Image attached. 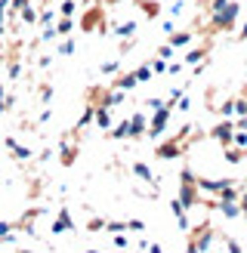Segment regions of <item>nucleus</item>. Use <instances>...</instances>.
<instances>
[{
    "label": "nucleus",
    "mask_w": 247,
    "mask_h": 253,
    "mask_svg": "<svg viewBox=\"0 0 247 253\" xmlns=\"http://www.w3.org/2000/svg\"><path fill=\"white\" fill-rule=\"evenodd\" d=\"M37 22H41V25H53V22H56V12H53V9L37 12Z\"/></svg>",
    "instance_id": "nucleus-37"
},
{
    "label": "nucleus",
    "mask_w": 247,
    "mask_h": 253,
    "mask_svg": "<svg viewBox=\"0 0 247 253\" xmlns=\"http://www.w3.org/2000/svg\"><path fill=\"white\" fill-rule=\"evenodd\" d=\"M145 111H136V115L130 118V139H139V136H145Z\"/></svg>",
    "instance_id": "nucleus-13"
},
{
    "label": "nucleus",
    "mask_w": 247,
    "mask_h": 253,
    "mask_svg": "<svg viewBox=\"0 0 247 253\" xmlns=\"http://www.w3.org/2000/svg\"><path fill=\"white\" fill-rule=\"evenodd\" d=\"M161 105H164V99H158V96L145 99V108H148V111H155V108H161Z\"/></svg>",
    "instance_id": "nucleus-44"
},
{
    "label": "nucleus",
    "mask_w": 247,
    "mask_h": 253,
    "mask_svg": "<svg viewBox=\"0 0 247 253\" xmlns=\"http://www.w3.org/2000/svg\"><path fill=\"white\" fill-rule=\"evenodd\" d=\"M19 19H22L25 25H37V9L28 3V0H25V3L19 6Z\"/></svg>",
    "instance_id": "nucleus-19"
},
{
    "label": "nucleus",
    "mask_w": 247,
    "mask_h": 253,
    "mask_svg": "<svg viewBox=\"0 0 247 253\" xmlns=\"http://www.w3.org/2000/svg\"><path fill=\"white\" fill-rule=\"evenodd\" d=\"M133 74H136V81H139V84H152V78H155V71L148 68V62H145V65H139Z\"/></svg>",
    "instance_id": "nucleus-25"
},
{
    "label": "nucleus",
    "mask_w": 247,
    "mask_h": 253,
    "mask_svg": "<svg viewBox=\"0 0 247 253\" xmlns=\"http://www.w3.org/2000/svg\"><path fill=\"white\" fill-rule=\"evenodd\" d=\"M115 247H127V235H121V232H115Z\"/></svg>",
    "instance_id": "nucleus-50"
},
{
    "label": "nucleus",
    "mask_w": 247,
    "mask_h": 253,
    "mask_svg": "<svg viewBox=\"0 0 247 253\" xmlns=\"http://www.w3.org/2000/svg\"><path fill=\"white\" fill-rule=\"evenodd\" d=\"M56 37H59V34H56V25H43L41 41H43V43H49V41H56Z\"/></svg>",
    "instance_id": "nucleus-32"
},
{
    "label": "nucleus",
    "mask_w": 247,
    "mask_h": 253,
    "mask_svg": "<svg viewBox=\"0 0 247 253\" xmlns=\"http://www.w3.org/2000/svg\"><path fill=\"white\" fill-rule=\"evenodd\" d=\"M0 241H16V222H0Z\"/></svg>",
    "instance_id": "nucleus-24"
},
{
    "label": "nucleus",
    "mask_w": 247,
    "mask_h": 253,
    "mask_svg": "<svg viewBox=\"0 0 247 253\" xmlns=\"http://www.w3.org/2000/svg\"><path fill=\"white\" fill-rule=\"evenodd\" d=\"M115 86H118V90H124V93H130L133 86H139V81H136L133 71H127V74H121V78L115 81Z\"/></svg>",
    "instance_id": "nucleus-18"
},
{
    "label": "nucleus",
    "mask_w": 247,
    "mask_h": 253,
    "mask_svg": "<svg viewBox=\"0 0 247 253\" xmlns=\"http://www.w3.org/2000/svg\"><path fill=\"white\" fill-rule=\"evenodd\" d=\"M6 6H9V0H0V37L6 34Z\"/></svg>",
    "instance_id": "nucleus-33"
},
{
    "label": "nucleus",
    "mask_w": 247,
    "mask_h": 253,
    "mask_svg": "<svg viewBox=\"0 0 247 253\" xmlns=\"http://www.w3.org/2000/svg\"><path fill=\"white\" fill-rule=\"evenodd\" d=\"M74 9H78V3H74V0H62L59 16H74Z\"/></svg>",
    "instance_id": "nucleus-36"
},
{
    "label": "nucleus",
    "mask_w": 247,
    "mask_h": 253,
    "mask_svg": "<svg viewBox=\"0 0 247 253\" xmlns=\"http://www.w3.org/2000/svg\"><path fill=\"white\" fill-rule=\"evenodd\" d=\"M182 62H167V74H170V78H176V74H182Z\"/></svg>",
    "instance_id": "nucleus-40"
},
{
    "label": "nucleus",
    "mask_w": 247,
    "mask_h": 253,
    "mask_svg": "<svg viewBox=\"0 0 247 253\" xmlns=\"http://www.w3.org/2000/svg\"><path fill=\"white\" fill-rule=\"evenodd\" d=\"M142 12H145V19H158L161 16V3L158 0H142Z\"/></svg>",
    "instance_id": "nucleus-22"
},
{
    "label": "nucleus",
    "mask_w": 247,
    "mask_h": 253,
    "mask_svg": "<svg viewBox=\"0 0 247 253\" xmlns=\"http://www.w3.org/2000/svg\"><path fill=\"white\" fill-rule=\"evenodd\" d=\"M3 145H6V148L12 151V155L19 158V161H28V158H34V148H28V145H19L12 136H6V139H3Z\"/></svg>",
    "instance_id": "nucleus-10"
},
{
    "label": "nucleus",
    "mask_w": 247,
    "mask_h": 253,
    "mask_svg": "<svg viewBox=\"0 0 247 253\" xmlns=\"http://www.w3.org/2000/svg\"><path fill=\"white\" fill-rule=\"evenodd\" d=\"M19 74H22V62H19V59H12L9 65H6V78H9V81H16Z\"/></svg>",
    "instance_id": "nucleus-30"
},
{
    "label": "nucleus",
    "mask_w": 247,
    "mask_h": 253,
    "mask_svg": "<svg viewBox=\"0 0 247 253\" xmlns=\"http://www.w3.org/2000/svg\"><path fill=\"white\" fill-rule=\"evenodd\" d=\"M170 115H173V108H167V105H161V108L152 111V118L145 121V133H148V139H161V136H164Z\"/></svg>",
    "instance_id": "nucleus-2"
},
{
    "label": "nucleus",
    "mask_w": 247,
    "mask_h": 253,
    "mask_svg": "<svg viewBox=\"0 0 247 253\" xmlns=\"http://www.w3.org/2000/svg\"><path fill=\"white\" fill-rule=\"evenodd\" d=\"M65 232H74V216H71L68 207H62L59 216L49 222V235H65Z\"/></svg>",
    "instance_id": "nucleus-6"
},
{
    "label": "nucleus",
    "mask_w": 247,
    "mask_h": 253,
    "mask_svg": "<svg viewBox=\"0 0 247 253\" xmlns=\"http://www.w3.org/2000/svg\"><path fill=\"white\" fill-rule=\"evenodd\" d=\"M74 49H78V43H74V37H65V41L59 43V56H74Z\"/></svg>",
    "instance_id": "nucleus-28"
},
{
    "label": "nucleus",
    "mask_w": 247,
    "mask_h": 253,
    "mask_svg": "<svg viewBox=\"0 0 247 253\" xmlns=\"http://www.w3.org/2000/svg\"><path fill=\"white\" fill-rule=\"evenodd\" d=\"M93 124L99 126V130H108V126L115 124V121H111V108L108 105H96L93 108Z\"/></svg>",
    "instance_id": "nucleus-9"
},
{
    "label": "nucleus",
    "mask_w": 247,
    "mask_h": 253,
    "mask_svg": "<svg viewBox=\"0 0 247 253\" xmlns=\"http://www.w3.org/2000/svg\"><path fill=\"white\" fill-rule=\"evenodd\" d=\"M216 111H219L222 118H232V99H229V102H222V105H219Z\"/></svg>",
    "instance_id": "nucleus-49"
},
{
    "label": "nucleus",
    "mask_w": 247,
    "mask_h": 253,
    "mask_svg": "<svg viewBox=\"0 0 247 253\" xmlns=\"http://www.w3.org/2000/svg\"><path fill=\"white\" fill-rule=\"evenodd\" d=\"M133 176H136L139 182H152V192L158 195V176L152 173V167H148L145 161H133Z\"/></svg>",
    "instance_id": "nucleus-7"
},
{
    "label": "nucleus",
    "mask_w": 247,
    "mask_h": 253,
    "mask_svg": "<svg viewBox=\"0 0 247 253\" xmlns=\"http://www.w3.org/2000/svg\"><path fill=\"white\" fill-rule=\"evenodd\" d=\"M127 229L130 232H145V222L142 219H127Z\"/></svg>",
    "instance_id": "nucleus-43"
},
{
    "label": "nucleus",
    "mask_w": 247,
    "mask_h": 253,
    "mask_svg": "<svg viewBox=\"0 0 247 253\" xmlns=\"http://www.w3.org/2000/svg\"><path fill=\"white\" fill-rule=\"evenodd\" d=\"M189 232H192L189 250H210V247H213V238H216V232L210 229L207 222H204V225H198V229H189Z\"/></svg>",
    "instance_id": "nucleus-4"
},
{
    "label": "nucleus",
    "mask_w": 247,
    "mask_h": 253,
    "mask_svg": "<svg viewBox=\"0 0 247 253\" xmlns=\"http://www.w3.org/2000/svg\"><path fill=\"white\" fill-rule=\"evenodd\" d=\"M59 151H62V164H65V167H71V164H74V158H78V148H71V139H68V136L62 139Z\"/></svg>",
    "instance_id": "nucleus-16"
},
{
    "label": "nucleus",
    "mask_w": 247,
    "mask_h": 253,
    "mask_svg": "<svg viewBox=\"0 0 247 253\" xmlns=\"http://www.w3.org/2000/svg\"><path fill=\"white\" fill-rule=\"evenodd\" d=\"M207 53H210V43H204V46H198V49H189V53H185V59H182V65H195V62H201V59H207Z\"/></svg>",
    "instance_id": "nucleus-17"
},
{
    "label": "nucleus",
    "mask_w": 247,
    "mask_h": 253,
    "mask_svg": "<svg viewBox=\"0 0 247 253\" xmlns=\"http://www.w3.org/2000/svg\"><path fill=\"white\" fill-rule=\"evenodd\" d=\"M148 68H152L155 74H164V71H167V59H161V56H158V59L148 62Z\"/></svg>",
    "instance_id": "nucleus-34"
},
{
    "label": "nucleus",
    "mask_w": 247,
    "mask_h": 253,
    "mask_svg": "<svg viewBox=\"0 0 247 253\" xmlns=\"http://www.w3.org/2000/svg\"><path fill=\"white\" fill-rule=\"evenodd\" d=\"M182 12H185V0H176V3L170 6V16L176 19V16H182Z\"/></svg>",
    "instance_id": "nucleus-42"
},
{
    "label": "nucleus",
    "mask_w": 247,
    "mask_h": 253,
    "mask_svg": "<svg viewBox=\"0 0 247 253\" xmlns=\"http://www.w3.org/2000/svg\"><path fill=\"white\" fill-rule=\"evenodd\" d=\"M12 102H16V96H9V93H6V86L0 84V115H3V111H9Z\"/></svg>",
    "instance_id": "nucleus-26"
},
{
    "label": "nucleus",
    "mask_w": 247,
    "mask_h": 253,
    "mask_svg": "<svg viewBox=\"0 0 247 253\" xmlns=\"http://www.w3.org/2000/svg\"><path fill=\"white\" fill-rule=\"evenodd\" d=\"M176 225H179L182 232H189V229H192V222H189V213H182V216H176Z\"/></svg>",
    "instance_id": "nucleus-45"
},
{
    "label": "nucleus",
    "mask_w": 247,
    "mask_h": 253,
    "mask_svg": "<svg viewBox=\"0 0 247 253\" xmlns=\"http://www.w3.org/2000/svg\"><path fill=\"white\" fill-rule=\"evenodd\" d=\"M241 99H247V84H244V86H241Z\"/></svg>",
    "instance_id": "nucleus-55"
},
{
    "label": "nucleus",
    "mask_w": 247,
    "mask_h": 253,
    "mask_svg": "<svg viewBox=\"0 0 247 253\" xmlns=\"http://www.w3.org/2000/svg\"><path fill=\"white\" fill-rule=\"evenodd\" d=\"M158 56H161V59H173V46H170V43L158 46Z\"/></svg>",
    "instance_id": "nucleus-47"
},
{
    "label": "nucleus",
    "mask_w": 247,
    "mask_h": 253,
    "mask_svg": "<svg viewBox=\"0 0 247 253\" xmlns=\"http://www.w3.org/2000/svg\"><path fill=\"white\" fill-rule=\"evenodd\" d=\"M192 41H195V31H170V34H167V43H170L173 49L189 46Z\"/></svg>",
    "instance_id": "nucleus-11"
},
{
    "label": "nucleus",
    "mask_w": 247,
    "mask_h": 253,
    "mask_svg": "<svg viewBox=\"0 0 247 253\" xmlns=\"http://www.w3.org/2000/svg\"><path fill=\"white\" fill-rule=\"evenodd\" d=\"M232 115H238V118L247 115V99H232Z\"/></svg>",
    "instance_id": "nucleus-31"
},
{
    "label": "nucleus",
    "mask_w": 247,
    "mask_h": 253,
    "mask_svg": "<svg viewBox=\"0 0 247 253\" xmlns=\"http://www.w3.org/2000/svg\"><path fill=\"white\" fill-rule=\"evenodd\" d=\"M41 99H43V102H49V99H53V86H43V90H41Z\"/></svg>",
    "instance_id": "nucleus-51"
},
{
    "label": "nucleus",
    "mask_w": 247,
    "mask_h": 253,
    "mask_svg": "<svg viewBox=\"0 0 247 253\" xmlns=\"http://www.w3.org/2000/svg\"><path fill=\"white\" fill-rule=\"evenodd\" d=\"M96 19H99V6H96V9H93L86 19H83V28H93V25H96Z\"/></svg>",
    "instance_id": "nucleus-46"
},
{
    "label": "nucleus",
    "mask_w": 247,
    "mask_h": 253,
    "mask_svg": "<svg viewBox=\"0 0 247 253\" xmlns=\"http://www.w3.org/2000/svg\"><path fill=\"white\" fill-rule=\"evenodd\" d=\"M232 133H235V124H232V118H222L219 124H213V126H210V139H213V142H219L222 148H226V145H232Z\"/></svg>",
    "instance_id": "nucleus-5"
},
{
    "label": "nucleus",
    "mask_w": 247,
    "mask_h": 253,
    "mask_svg": "<svg viewBox=\"0 0 247 253\" xmlns=\"http://www.w3.org/2000/svg\"><path fill=\"white\" fill-rule=\"evenodd\" d=\"M93 108L96 105H83V111H81V118H78V124H74V133H81L86 124H93Z\"/></svg>",
    "instance_id": "nucleus-21"
},
{
    "label": "nucleus",
    "mask_w": 247,
    "mask_h": 253,
    "mask_svg": "<svg viewBox=\"0 0 247 253\" xmlns=\"http://www.w3.org/2000/svg\"><path fill=\"white\" fill-rule=\"evenodd\" d=\"M170 213H173V216H182V213H185V207H182V201H179V198H173V201H170Z\"/></svg>",
    "instance_id": "nucleus-39"
},
{
    "label": "nucleus",
    "mask_w": 247,
    "mask_h": 253,
    "mask_svg": "<svg viewBox=\"0 0 247 253\" xmlns=\"http://www.w3.org/2000/svg\"><path fill=\"white\" fill-rule=\"evenodd\" d=\"M136 31H139V22H133V19H127V22H121V25H115V34L121 37H136Z\"/></svg>",
    "instance_id": "nucleus-15"
},
{
    "label": "nucleus",
    "mask_w": 247,
    "mask_h": 253,
    "mask_svg": "<svg viewBox=\"0 0 247 253\" xmlns=\"http://www.w3.org/2000/svg\"><path fill=\"white\" fill-rule=\"evenodd\" d=\"M232 124H235V130H247V115L238 118V121H232Z\"/></svg>",
    "instance_id": "nucleus-52"
},
{
    "label": "nucleus",
    "mask_w": 247,
    "mask_h": 253,
    "mask_svg": "<svg viewBox=\"0 0 247 253\" xmlns=\"http://www.w3.org/2000/svg\"><path fill=\"white\" fill-rule=\"evenodd\" d=\"M49 118H53V111H49V108H43V111H41V118H37V121H41V124H46Z\"/></svg>",
    "instance_id": "nucleus-53"
},
{
    "label": "nucleus",
    "mask_w": 247,
    "mask_h": 253,
    "mask_svg": "<svg viewBox=\"0 0 247 253\" xmlns=\"http://www.w3.org/2000/svg\"><path fill=\"white\" fill-rule=\"evenodd\" d=\"M241 158H247V151H244V148L226 145V155H222V161H226V164H241Z\"/></svg>",
    "instance_id": "nucleus-20"
},
{
    "label": "nucleus",
    "mask_w": 247,
    "mask_h": 253,
    "mask_svg": "<svg viewBox=\"0 0 247 253\" xmlns=\"http://www.w3.org/2000/svg\"><path fill=\"white\" fill-rule=\"evenodd\" d=\"M105 229L108 232H127V219H124V222H108L105 219Z\"/></svg>",
    "instance_id": "nucleus-41"
},
{
    "label": "nucleus",
    "mask_w": 247,
    "mask_h": 253,
    "mask_svg": "<svg viewBox=\"0 0 247 253\" xmlns=\"http://www.w3.org/2000/svg\"><path fill=\"white\" fill-rule=\"evenodd\" d=\"M222 247L232 250V253H241V250H244V244H241V241H235V238H222Z\"/></svg>",
    "instance_id": "nucleus-35"
},
{
    "label": "nucleus",
    "mask_w": 247,
    "mask_h": 253,
    "mask_svg": "<svg viewBox=\"0 0 247 253\" xmlns=\"http://www.w3.org/2000/svg\"><path fill=\"white\" fill-rule=\"evenodd\" d=\"M232 145L247 151V130H235V133H232Z\"/></svg>",
    "instance_id": "nucleus-29"
},
{
    "label": "nucleus",
    "mask_w": 247,
    "mask_h": 253,
    "mask_svg": "<svg viewBox=\"0 0 247 253\" xmlns=\"http://www.w3.org/2000/svg\"><path fill=\"white\" fill-rule=\"evenodd\" d=\"M124 99H127V93H124V90H118V86H115V90H111V93H99V105H108V108H118V105H124Z\"/></svg>",
    "instance_id": "nucleus-12"
},
{
    "label": "nucleus",
    "mask_w": 247,
    "mask_h": 253,
    "mask_svg": "<svg viewBox=\"0 0 247 253\" xmlns=\"http://www.w3.org/2000/svg\"><path fill=\"white\" fill-rule=\"evenodd\" d=\"M213 207H216L226 219H238V216H241V204H238V201H219V198H216Z\"/></svg>",
    "instance_id": "nucleus-8"
},
{
    "label": "nucleus",
    "mask_w": 247,
    "mask_h": 253,
    "mask_svg": "<svg viewBox=\"0 0 247 253\" xmlns=\"http://www.w3.org/2000/svg\"><path fill=\"white\" fill-rule=\"evenodd\" d=\"M108 136L111 139H130V118H124V121H118V124H111L108 126Z\"/></svg>",
    "instance_id": "nucleus-14"
},
{
    "label": "nucleus",
    "mask_w": 247,
    "mask_h": 253,
    "mask_svg": "<svg viewBox=\"0 0 247 253\" xmlns=\"http://www.w3.org/2000/svg\"><path fill=\"white\" fill-rule=\"evenodd\" d=\"M121 71V59H108L99 65V74H118Z\"/></svg>",
    "instance_id": "nucleus-27"
},
{
    "label": "nucleus",
    "mask_w": 247,
    "mask_h": 253,
    "mask_svg": "<svg viewBox=\"0 0 247 253\" xmlns=\"http://www.w3.org/2000/svg\"><path fill=\"white\" fill-rule=\"evenodd\" d=\"M179 201H182V207L189 210V207H195L198 204V188H195V173L192 170H182V176H179Z\"/></svg>",
    "instance_id": "nucleus-3"
},
{
    "label": "nucleus",
    "mask_w": 247,
    "mask_h": 253,
    "mask_svg": "<svg viewBox=\"0 0 247 253\" xmlns=\"http://www.w3.org/2000/svg\"><path fill=\"white\" fill-rule=\"evenodd\" d=\"M210 12H213V28L216 31H232L235 28V19H238V12H241V6L232 3V0H213Z\"/></svg>",
    "instance_id": "nucleus-1"
},
{
    "label": "nucleus",
    "mask_w": 247,
    "mask_h": 253,
    "mask_svg": "<svg viewBox=\"0 0 247 253\" xmlns=\"http://www.w3.org/2000/svg\"><path fill=\"white\" fill-rule=\"evenodd\" d=\"M71 31H74V19H71V16H62V19L56 22V34L62 37V34H71Z\"/></svg>",
    "instance_id": "nucleus-23"
},
{
    "label": "nucleus",
    "mask_w": 247,
    "mask_h": 253,
    "mask_svg": "<svg viewBox=\"0 0 247 253\" xmlns=\"http://www.w3.org/2000/svg\"><path fill=\"white\" fill-rule=\"evenodd\" d=\"M189 108H192V99H189V96L182 93V96H179V102L173 105V111H189Z\"/></svg>",
    "instance_id": "nucleus-38"
},
{
    "label": "nucleus",
    "mask_w": 247,
    "mask_h": 253,
    "mask_svg": "<svg viewBox=\"0 0 247 253\" xmlns=\"http://www.w3.org/2000/svg\"><path fill=\"white\" fill-rule=\"evenodd\" d=\"M238 37H244V41H247V22L241 25V34H238Z\"/></svg>",
    "instance_id": "nucleus-54"
},
{
    "label": "nucleus",
    "mask_w": 247,
    "mask_h": 253,
    "mask_svg": "<svg viewBox=\"0 0 247 253\" xmlns=\"http://www.w3.org/2000/svg\"><path fill=\"white\" fill-rule=\"evenodd\" d=\"M90 232H102L105 229V219H90V225H86Z\"/></svg>",
    "instance_id": "nucleus-48"
}]
</instances>
